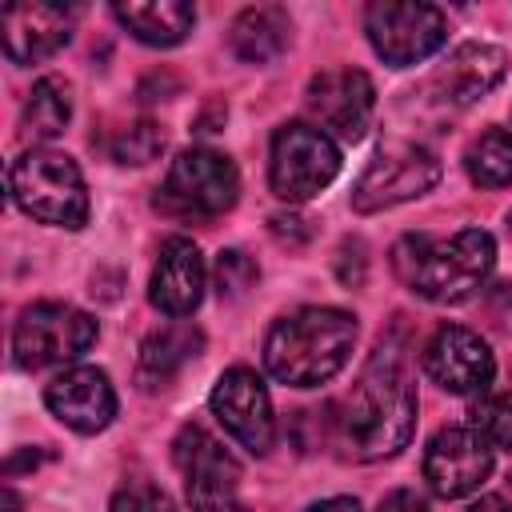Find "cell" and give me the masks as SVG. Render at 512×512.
Returning <instances> with one entry per match:
<instances>
[{"mask_svg": "<svg viewBox=\"0 0 512 512\" xmlns=\"http://www.w3.org/2000/svg\"><path fill=\"white\" fill-rule=\"evenodd\" d=\"M324 436L344 460H388L416 432V392L396 356L376 352L356 384L324 412Z\"/></svg>", "mask_w": 512, "mask_h": 512, "instance_id": "cell-1", "label": "cell"}, {"mask_svg": "<svg viewBox=\"0 0 512 512\" xmlns=\"http://www.w3.org/2000/svg\"><path fill=\"white\" fill-rule=\"evenodd\" d=\"M356 316L344 308L312 304L280 316L264 336V368L288 388L328 384L352 356Z\"/></svg>", "mask_w": 512, "mask_h": 512, "instance_id": "cell-2", "label": "cell"}, {"mask_svg": "<svg viewBox=\"0 0 512 512\" xmlns=\"http://www.w3.org/2000/svg\"><path fill=\"white\" fill-rule=\"evenodd\" d=\"M496 264V240L484 228H460L452 236H404L392 248V272L404 288L432 304L468 300Z\"/></svg>", "mask_w": 512, "mask_h": 512, "instance_id": "cell-3", "label": "cell"}, {"mask_svg": "<svg viewBox=\"0 0 512 512\" xmlns=\"http://www.w3.org/2000/svg\"><path fill=\"white\" fill-rule=\"evenodd\" d=\"M8 192L16 208L52 228H84L88 224V184L68 152L28 148L12 160Z\"/></svg>", "mask_w": 512, "mask_h": 512, "instance_id": "cell-4", "label": "cell"}, {"mask_svg": "<svg viewBox=\"0 0 512 512\" xmlns=\"http://www.w3.org/2000/svg\"><path fill=\"white\" fill-rule=\"evenodd\" d=\"M340 176V148L324 128L312 124H280L268 148V184L280 200L304 204L320 196Z\"/></svg>", "mask_w": 512, "mask_h": 512, "instance_id": "cell-5", "label": "cell"}, {"mask_svg": "<svg viewBox=\"0 0 512 512\" xmlns=\"http://www.w3.org/2000/svg\"><path fill=\"white\" fill-rule=\"evenodd\" d=\"M236 200H240V172H236L232 156H224L216 148H184L172 160V168L160 184V196H156V204L164 212L200 216V220L224 216Z\"/></svg>", "mask_w": 512, "mask_h": 512, "instance_id": "cell-6", "label": "cell"}, {"mask_svg": "<svg viewBox=\"0 0 512 512\" xmlns=\"http://www.w3.org/2000/svg\"><path fill=\"white\" fill-rule=\"evenodd\" d=\"M96 320L72 304L60 300H40L28 304L12 328V352L16 364L36 372V368H52V364H68L76 356H84L96 344Z\"/></svg>", "mask_w": 512, "mask_h": 512, "instance_id": "cell-7", "label": "cell"}, {"mask_svg": "<svg viewBox=\"0 0 512 512\" xmlns=\"http://www.w3.org/2000/svg\"><path fill=\"white\" fill-rule=\"evenodd\" d=\"M172 460L184 472L192 512H248L240 500V460L200 424H184L172 440Z\"/></svg>", "mask_w": 512, "mask_h": 512, "instance_id": "cell-8", "label": "cell"}, {"mask_svg": "<svg viewBox=\"0 0 512 512\" xmlns=\"http://www.w3.org/2000/svg\"><path fill=\"white\" fill-rule=\"evenodd\" d=\"M364 32L372 52L392 64V68H408L428 60L444 36H448V20L436 4H420V0H376L364 8Z\"/></svg>", "mask_w": 512, "mask_h": 512, "instance_id": "cell-9", "label": "cell"}, {"mask_svg": "<svg viewBox=\"0 0 512 512\" xmlns=\"http://www.w3.org/2000/svg\"><path fill=\"white\" fill-rule=\"evenodd\" d=\"M440 184V160L424 144H384L352 184V208L356 212H384L404 200H416Z\"/></svg>", "mask_w": 512, "mask_h": 512, "instance_id": "cell-10", "label": "cell"}, {"mask_svg": "<svg viewBox=\"0 0 512 512\" xmlns=\"http://www.w3.org/2000/svg\"><path fill=\"white\" fill-rule=\"evenodd\" d=\"M424 372L452 396H488L496 356L488 340L464 324H440L424 344Z\"/></svg>", "mask_w": 512, "mask_h": 512, "instance_id": "cell-11", "label": "cell"}, {"mask_svg": "<svg viewBox=\"0 0 512 512\" xmlns=\"http://www.w3.org/2000/svg\"><path fill=\"white\" fill-rule=\"evenodd\" d=\"M208 404H212V416L224 424V432L232 440H240L252 456H264L272 448V440H276L272 396H268L264 380L252 368L236 364V368L220 372Z\"/></svg>", "mask_w": 512, "mask_h": 512, "instance_id": "cell-12", "label": "cell"}, {"mask_svg": "<svg viewBox=\"0 0 512 512\" xmlns=\"http://www.w3.org/2000/svg\"><path fill=\"white\" fill-rule=\"evenodd\" d=\"M488 472H492V444L472 424H448L424 448V480L444 500L472 496L488 480Z\"/></svg>", "mask_w": 512, "mask_h": 512, "instance_id": "cell-13", "label": "cell"}, {"mask_svg": "<svg viewBox=\"0 0 512 512\" xmlns=\"http://www.w3.org/2000/svg\"><path fill=\"white\" fill-rule=\"evenodd\" d=\"M304 104L324 132L340 140H360L376 108V88H372V76L360 68H324L308 80Z\"/></svg>", "mask_w": 512, "mask_h": 512, "instance_id": "cell-14", "label": "cell"}, {"mask_svg": "<svg viewBox=\"0 0 512 512\" xmlns=\"http://www.w3.org/2000/svg\"><path fill=\"white\" fill-rule=\"evenodd\" d=\"M44 404H48V412L64 428H72L80 436H92V432H104L112 424V416H116V388H112L108 372L76 364V368L60 372L56 380H48Z\"/></svg>", "mask_w": 512, "mask_h": 512, "instance_id": "cell-15", "label": "cell"}, {"mask_svg": "<svg viewBox=\"0 0 512 512\" xmlns=\"http://www.w3.org/2000/svg\"><path fill=\"white\" fill-rule=\"evenodd\" d=\"M204 280H208V272H204L200 248L188 236H168L160 244V256H156V268L148 280V300H152V308H160L172 320L192 316L204 300Z\"/></svg>", "mask_w": 512, "mask_h": 512, "instance_id": "cell-16", "label": "cell"}, {"mask_svg": "<svg viewBox=\"0 0 512 512\" xmlns=\"http://www.w3.org/2000/svg\"><path fill=\"white\" fill-rule=\"evenodd\" d=\"M0 32H4V52L16 64H36L56 56L68 36H72V12L60 4H8L0 12Z\"/></svg>", "mask_w": 512, "mask_h": 512, "instance_id": "cell-17", "label": "cell"}, {"mask_svg": "<svg viewBox=\"0 0 512 512\" xmlns=\"http://www.w3.org/2000/svg\"><path fill=\"white\" fill-rule=\"evenodd\" d=\"M508 72V52L484 40H468L460 48L448 52V60L436 68L432 76V92L452 104V108H468L480 96H488Z\"/></svg>", "mask_w": 512, "mask_h": 512, "instance_id": "cell-18", "label": "cell"}, {"mask_svg": "<svg viewBox=\"0 0 512 512\" xmlns=\"http://www.w3.org/2000/svg\"><path fill=\"white\" fill-rule=\"evenodd\" d=\"M204 352V332L192 324H164L160 332H152L140 344L136 356V384L144 392H160L168 388L184 364H192Z\"/></svg>", "mask_w": 512, "mask_h": 512, "instance_id": "cell-19", "label": "cell"}, {"mask_svg": "<svg viewBox=\"0 0 512 512\" xmlns=\"http://www.w3.org/2000/svg\"><path fill=\"white\" fill-rule=\"evenodd\" d=\"M292 40V20L280 4H252L244 8L228 28V48L244 64H268L276 60Z\"/></svg>", "mask_w": 512, "mask_h": 512, "instance_id": "cell-20", "label": "cell"}, {"mask_svg": "<svg viewBox=\"0 0 512 512\" xmlns=\"http://www.w3.org/2000/svg\"><path fill=\"white\" fill-rule=\"evenodd\" d=\"M112 16L140 44H152V48L180 44L196 24V8L184 4V0H128V4H116Z\"/></svg>", "mask_w": 512, "mask_h": 512, "instance_id": "cell-21", "label": "cell"}, {"mask_svg": "<svg viewBox=\"0 0 512 512\" xmlns=\"http://www.w3.org/2000/svg\"><path fill=\"white\" fill-rule=\"evenodd\" d=\"M72 116V88L60 76H40L20 108V132L28 140H52Z\"/></svg>", "mask_w": 512, "mask_h": 512, "instance_id": "cell-22", "label": "cell"}, {"mask_svg": "<svg viewBox=\"0 0 512 512\" xmlns=\"http://www.w3.org/2000/svg\"><path fill=\"white\" fill-rule=\"evenodd\" d=\"M464 168H468L472 184H480V188H504V184H512V132L484 128L468 144Z\"/></svg>", "mask_w": 512, "mask_h": 512, "instance_id": "cell-23", "label": "cell"}, {"mask_svg": "<svg viewBox=\"0 0 512 512\" xmlns=\"http://www.w3.org/2000/svg\"><path fill=\"white\" fill-rule=\"evenodd\" d=\"M472 428L492 444L512 452V392H488L472 404Z\"/></svg>", "mask_w": 512, "mask_h": 512, "instance_id": "cell-24", "label": "cell"}, {"mask_svg": "<svg viewBox=\"0 0 512 512\" xmlns=\"http://www.w3.org/2000/svg\"><path fill=\"white\" fill-rule=\"evenodd\" d=\"M164 148V128L156 120H136L112 140V160L116 164H148Z\"/></svg>", "mask_w": 512, "mask_h": 512, "instance_id": "cell-25", "label": "cell"}, {"mask_svg": "<svg viewBox=\"0 0 512 512\" xmlns=\"http://www.w3.org/2000/svg\"><path fill=\"white\" fill-rule=\"evenodd\" d=\"M256 276H260V268H256V260H252L248 252H240V248H224V252L216 256L212 284H216L220 300H240V296L256 284Z\"/></svg>", "mask_w": 512, "mask_h": 512, "instance_id": "cell-26", "label": "cell"}, {"mask_svg": "<svg viewBox=\"0 0 512 512\" xmlns=\"http://www.w3.org/2000/svg\"><path fill=\"white\" fill-rule=\"evenodd\" d=\"M108 512H180V508L164 488H156L148 480H128L112 492Z\"/></svg>", "mask_w": 512, "mask_h": 512, "instance_id": "cell-27", "label": "cell"}, {"mask_svg": "<svg viewBox=\"0 0 512 512\" xmlns=\"http://www.w3.org/2000/svg\"><path fill=\"white\" fill-rule=\"evenodd\" d=\"M364 272H368L364 240H344L340 252H336V276H340V284L356 288V284H364Z\"/></svg>", "mask_w": 512, "mask_h": 512, "instance_id": "cell-28", "label": "cell"}, {"mask_svg": "<svg viewBox=\"0 0 512 512\" xmlns=\"http://www.w3.org/2000/svg\"><path fill=\"white\" fill-rule=\"evenodd\" d=\"M268 228H272V236H276L280 244H288V248H300V244H308V236H312V224H308L304 216H284V212L268 216Z\"/></svg>", "mask_w": 512, "mask_h": 512, "instance_id": "cell-29", "label": "cell"}, {"mask_svg": "<svg viewBox=\"0 0 512 512\" xmlns=\"http://www.w3.org/2000/svg\"><path fill=\"white\" fill-rule=\"evenodd\" d=\"M376 512H428V500H424L416 488H392V492L376 504Z\"/></svg>", "mask_w": 512, "mask_h": 512, "instance_id": "cell-30", "label": "cell"}, {"mask_svg": "<svg viewBox=\"0 0 512 512\" xmlns=\"http://www.w3.org/2000/svg\"><path fill=\"white\" fill-rule=\"evenodd\" d=\"M464 512H512V504L504 500V496H496V492H488V496H480V500H472Z\"/></svg>", "mask_w": 512, "mask_h": 512, "instance_id": "cell-31", "label": "cell"}, {"mask_svg": "<svg viewBox=\"0 0 512 512\" xmlns=\"http://www.w3.org/2000/svg\"><path fill=\"white\" fill-rule=\"evenodd\" d=\"M304 512H360V504L352 496H332V500H320V504H312Z\"/></svg>", "mask_w": 512, "mask_h": 512, "instance_id": "cell-32", "label": "cell"}, {"mask_svg": "<svg viewBox=\"0 0 512 512\" xmlns=\"http://www.w3.org/2000/svg\"><path fill=\"white\" fill-rule=\"evenodd\" d=\"M4 512H20V500H16L12 488H4Z\"/></svg>", "mask_w": 512, "mask_h": 512, "instance_id": "cell-33", "label": "cell"}, {"mask_svg": "<svg viewBox=\"0 0 512 512\" xmlns=\"http://www.w3.org/2000/svg\"><path fill=\"white\" fill-rule=\"evenodd\" d=\"M508 484H512V468H508Z\"/></svg>", "mask_w": 512, "mask_h": 512, "instance_id": "cell-34", "label": "cell"}, {"mask_svg": "<svg viewBox=\"0 0 512 512\" xmlns=\"http://www.w3.org/2000/svg\"><path fill=\"white\" fill-rule=\"evenodd\" d=\"M508 228H512V216H508Z\"/></svg>", "mask_w": 512, "mask_h": 512, "instance_id": "cell-35", "label": "cell"}]
</instances>
